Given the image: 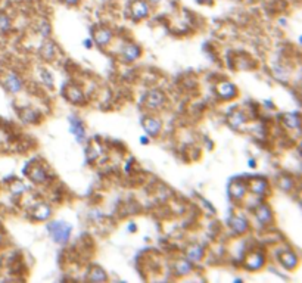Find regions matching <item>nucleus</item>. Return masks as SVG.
Returning a JSON list of instances; mask_svg holds the SVG:
<instances>
[{"label": "nucleus", "instance_id": "obj_30", "mask_svg": "<svg viewBox=\"0 0 302 283\" xmlns=\"http://www.w3.org/2000/svg\"><path fill=\"white\" fill-rule=\"evenodd\" d=\"M280 185L285 188V190H289V189H290V185H292V182H290V180H287L286 182V179H283V180H280Z\"/></svg>", "mask_w": 302, "mask_h": 283}, {"label": "nucleus", "instance_id": "obj_8", "mask_svg": "<svg viewBox=\"0 0 302 283\" xmlns=\"http://www.w3.org/2000/svg\"><path fill=\"white\" fill-rule=\"evenodd\" d=\"M5 86H6V89L9 92L16 93V92H19L22 89V81L15 74H8L6 79H5Z\"/></svg>", "mask_w": 302, "mask_h": 283}, {"label": "nucleus", "instance_id": "obj_6", "mask_svg": "<svg viewBox=\"0 0 302 283\" xmlns=\"http://www.w3.org/2000/svg\"><path fill=\"white\" fill-rule=\"evenodd\" d=\"M217 93L220 94V97H223V99L227 100V99H231V97L236 96V87L231 83L224 81V83H220L217 86Z\"/></svg>", "mask_w": 302, "mask_h": 283}, {"label": "nucleus", "instance_id": "obj_14", "mask_svg": "<svg viewBox=\"0 0 302 283\" xmlns=\"http://www.w3.org/2000/svg\"><path fill=\"white\" fill-rule=\"evenodd\" d=\"M65 96L71 100V102H74V103H78V102H83V92H81V89L80 87H77V86H70V87H66V90H65Z\"/></svg>", "mask_w": 302, "mask_h": 283}, {"label": "nucleus", "instance_id": "obj_4", "mask_svg": "<svg viewBox=\"0 0 302 283\" xmlns=\"http://www.w3.org/2000/svg\"><path fill=\"white\" fill-rule=\"evenodd\" d=\"M264 266V255L261 252H251L245 258V267L249 270H258Z\"/></svg>", "mask_w": 302, "mask_h": 283}, {"label": "nucleus", "instance_id": "obj_17", "mask_svg": "<svg viewBox=\"0 0 302 283\" xmlns=\"http://www.w3.org/2000/svg\"><path fill=\"white\" fill-rule=\"evenodd\" d=\"M245 121H246V117L242 111H233L228 117V124L233 128H239Z\"/></svg>", "mask_w": 302, "mask_h": 283}, {"label": "nucleus", "instance_id": "obj_26", "mask_svg": "<svg viewBox=\"0 0 302 283\" xmlns=\"http://www.w3.org/2000/svg\"><path fill=\"white\" fill-rule=\"evenodd\" d=\"M34 117H36V114H34V111L30 110V108L24 110V112H22V118H24L27 123H32V121H34Z\"/></svg>", "mask_w": 302, "mask_h": 283}, {"label": "nucleus", "instance_id": "obj_24", "mask_svg": "<svg viewBox=\"0 0 302 283\" xmlns=\"http://www.w3.org/2000/svg\"><path fill=\"white\" fill-rule=\"evenodd\" d=\"M55 52H56V50H55V46H53V43H50V42H49V43H45V45L42 46V55L45 56L46 59H49V61L53 58Z\"/></svg>", "mask_w": 302, "mask_h": 283}, {"label": "nucleus", "instance_id": "obj_5", "mask_svg": "<svg viewBox=\"0 0 302 283\" xmlns=\"http://www.w3.org/2000/svg\"><path fill=\"white\" fill-rule=\"evenodd\" d=\"M70 128H71V133L77 137V140L84 142V139H86V130H84V126H83V123L80 120L71 117L70 118Z\"/></svg>", "mask_w": 302, "mask_h": 283}, {"label": "nucleus", "instance_id": "obj_12", "mask_svg": "<svg viewBox=\"0 0 302 283\" xmlns=\"http://www.w3.org/2000/svg\"><path fill=\"white\" fill-rule=\"evenodd\" d=\"M139 55H140V49L136 45H125L122 47V58L128 62H133L139 58Z\"/></svg>", "mask_w": 302, "mask_h": 283}, {"label": "nucleus", "instance_id": "obj_29", "mask_svg": "<svg viewBox=\"0 0 302 283\" xmlns=\"http://www.w3.org/2000/svg\"><path fill=\"white\" fill-rule=\"evenodd\" d=\"M24 189H25V186H24L22 183H19V182H18V185H16V186H12V192H14V193H22V192H24Z\"/></svg>", "mask_w": 302, "mask_h": 283}, {"label": "nucleus", "instance_id": "obj_7", "mask_svg": "<svg viewBox=\"0 0 302 283\" xmlns=\"http://www.w3.org/2000/svg\"><path fill=\"white\" fill-rule=\"evenodd\" d=\"M32 217L36 219V220H47L49 217H50V214H52V209H50V206L46 204H37L34 208H32Z\"/></svg>", "mask_w": 302, "mask_h": 283}, {"label": "nucleus", "instance_id": "obj_11", "mask_svg": "<svg viewBox=\"0 0 302 283\" xmlns=\"http://www.w3.org/2000/svg\"><path fill=\"white\" fill-rule=\"evenodd\" d=\"M143 128L146 130L148 134L156 136L159 133V130H161V121H158L155 118H151V117L149 118H145L143 120Z\"/></svg>", "mask_w": 302, "mask_h": 283}, {"label": "nucleus", "instance_id": "obj_28", "mask_svg": "<svg viewBox=\"0 0 302 283\" xmlns=\"http://www.w3.org/2000/svg\"><path fill=\"white\" fill-rule=\"evenodd\" d=\"M42 79L45 80L47 86H52V81H53V80H52V76L49 74V71H47V69H43V73H42Z\"/></svg>", "mask_w": 302, "mask_h": 283}, {"label": "nucleus", "instance_id": "obj_19", "mask_svg": "<svg viewBox=\"0 0 302 283\" xmlns=\"http://www.w3.org/2000/svg\"><path fill=\"white\" fill-rule=\"evenodd\" d=\"M174 270L179 276H184V274H189L192 271V263L189 260H179L176 264H174Z\"/></svg>", "mask_w": 302, "mask_h": 283}, {"label": "nucleus", "instance_id": "obj_31", "mask_svg": "<svg viewBox=\"0 0 302 283\" xmlns=\"http://www.w3.org/2000/svg\"><path fill=\"white\" fill-rule=\"evenodd\" d=\"M65 3H68V5H76L78 0H63Z\"/></svg>", "mask_w": 302, "mask_h": 283}, {"label": "nucleus", "instance_id": "obj_1", "mask_svg": "<svg viewBox=\"0 0 302 283\" xmlns=\"http://www.w3.org/2000/svg\"><path fill=\"white\" fill-rule=\"evenodd\" d=\"M47 230L52 236V239L58 243H66L70 240L71 236V230L73 227L63 221H52L47 224Z\"/></svg>", "mask_w": 302, "mask_h": 283}, {"label": "nucleus", "instance_id": "obj_27", "mask_svg": "<svg viewBox=\"0 0 302 283\" xmlns=\"http://www.w3.org/2000/svg\"><path fill=\"white\" fill-rule=\"evenodd\" d=\"M40 32H42L43 37H46V36L50 32V27H49V24H47L46 21H43V22L40 24Z\"/></svg>", "mask_w": 302, "mask_h": 283}, {"label": "nucleus", "instance_id": "obj_22", "mask_svg": "<svg viewBox=\"0 0 302 283\" xmlns=\"http://www.w3.org/2000/svg\"><path fill=\"white\" fill-rule=\"evenodd\" d=\"M89 280L91 282H104L106 280L105 271L100 267H93L90 268V273H89Z\"/></svg>", "mask_w": 302, "mask_h": 283}, {"label": "nucleus", "instance_id": "obj_9", "mask_svg": "<svg viewBox=\"0 0 302 283\" xmlns=\"http://www.w3.org/2000/svg\"><path fill=\"white\" fill-rule=\"evenodd\" d=\"M230 227L234 233H243V232L248 230V221L245 217H241V216L231 217L230 219Z\"/></svg>", "mask_w": 302, "mask_h": 283}, {"label": "nucleus", "instance_id": "obj_15", "mask_svg": "<svg viewBox=\"0 0 302 283\" xmlns=\"http://www.w3.org/2000/svg\"><path fill=\"white\" fill-rule=\"evenodd\" d=\"M280 263L286 268H293L296 266L298 260H296V255L292 251H283L280 254Z\"/></svg>", "mask_w": 302, "mask_h": 283}, {"label": "nucleus", "instance_id": "obj_20", "mask_svg": "<svg viewBox=\"0 0 302 283\" xmlns=\"http://www.w3.org/2000/svg\"><path fill=\"white\" fill-rule=\"evenodd\" d=\"M30 179L31 180H34L36 183H43L46 179H47V174H46L45 168H42V167H39V165L32 167V170H31L30 173Z\"/></svg>", "mask_w": 302, "mask_h": 283}, {"label": "nucleus", "instance_id": "obj_3", "mask_svg": "<svg viewBox=\"0 0 302 283\" xmlns=\"http://www.w3.org/2000/svg\"><path fill=\"white\" fill-rule=\"evenodd\" d=\"M165 103V94L161 90H151L146 94V107L151 110H158Z\"/></svg>", "mask_w": 302, "mask_h": 283}, {"label": "nucleus", "instance_id": "obj_21", "mask_svg": "<svg viewBox=\"0 0 302 283\" xmlns=\"http://www.w3.org/2000/svg\"><path fill=\"white\" fill-rule=\"evenodd\" d=\"M251 189H252L254 193L262 195V193L267 190V182H265L264 179H254V180L251 182Z\"/></svg>", "mask_w": 302, "mask_h": 283}, {"label": "nucleus", "instance_id": "obj_32", "mask_svg": "<svg viewBox=\"0 0 302 283\" xmlns=\"http://www.w3.org/2000/svg\"><path fill=\"white\" fill-rule=\"evenodd\" d=\"M149 2H151L152 5H159V3H161V2H164V0H149Z\"/></svg>", "mask_w": 302, "mask_h": 283}, {"label": "nucleus", "instance_id": "obj_2", "mask_svg": "<svg viewBox=\"0 0 302 283\" xmlns=\"http://www.w3.org/2000/svg\"><path fill=\"white\" fill-rule=\"evenodd\" d=\"M130 14L135 21H140L149 15V6L145 0H135L130 6Z\"/></svg>", "mask_w": 302, "mask_h": 283}, {"label": "nucleus", "instance_id": "obj_13", "mask_svg": "<svg viewBox=\"0 0 302 283\" xmlns=\"http://www.w3.org/2000/svg\"><path fill=\"white\" fill-rule=\"evenodd\" d=\"M246 193V185L241 182V180H236L231 186H230V195L234 198V199H242Z\"/></svg>", "mask_w": 302, "mask_h": 283}, {"label": "nucleus", "instance_id": "obj_23", "mask_svg": "<svg viewBox=\"0 0 302 283\" xmlns=\"http://www.w3.org/2000/svg\"><path fill=\"white\" fill-rule=\"evenodd\" d=\"M283 121L289 128H299V117L298 114H286L283 117Z\"/></svg>", "mask_w": 302, "mask_h": 283}, {"label": "nucleus", "instance_id": "obj_16", "mask_svg": "<svg viewBox=\"0 0 302 283\" xmlns=\"http://www.w3.org/2000/svg\"><path fill=\"white\" fill-rule=\"evenodd\" d=\"M255 216H257V220L261 223V224H267L269 221H272V211L269 206L265 205H261L258 206L257 211H255Z\"/></svg>", "mask_w": 302, "mask_h": 283}, {"label": "nucleus", "instance_id": "obj_10", "mask_svg": "<svg viewBox=\"0 0 302 283\" xmlns=\"http://www.w3.org/2000/svg\"><path fill=\"white\" fill-rule=\"evenodd\" d=\"M111 40H112V32L108 28H99L94 31V42L99 46H106Z\"/></svg>", "mask_w": 302, "mask_h": 283}, {"label": "nucleus", "instance_id": "obj_18", "mask_svg": "<svg viewBox=\"0 0 302 283\" xmlns=\"http://www.w3.org/2000/svg\"><path fill=\"white\" fill-rule=\"evenodd\" d=\"M202 257H204V248H202L200 245H193V246L189 248V251H187V260H189L190 263L200 261Z\"/></svg>", "mask_w": 302, "mask_h": 283}, {"label": "nucleus", "instance_id": "obj_25", "mask_svg": "<svg viewBox=\"0 0 302 283\" xmlns=\"http://www.w3.org/2000/svg\"><path fill=\"white\" fill-rule=\"evenodd\" d=\"M9 28H11V19H9V16L0 14V31L5 32L8 31Z\"/></svg>", "mask_w": 302, "mask_h": 283}]
</instances>
